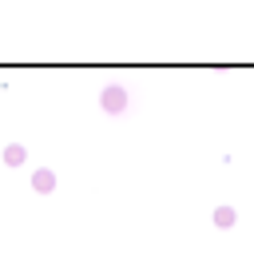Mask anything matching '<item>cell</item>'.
I'll use <instances>...</instances> for the list:
<instances>
[{
    "label": "cell",
    "mask_w": 254,
    "mask_h": 254,
    "mask_svg": "<svg viewBox=\"0 0 254 254\" xmlns=\"http://www.w3.org/2000/svg\"><path fill=\"white\" fill-rule=\"evenodd\" d=\"M103 99H107V107H123V91H119V87H111Z\"/></svg>",
    "instance_id": "obj_1"
},
{
    "label": "cell",
    "mask_w": 254,
    "mask_h": 254,
    "mask_svg": "<svg viewBox=\"0 0 254 254\" xmlns=\"http://www.w3.org/2000/svg\"><path fill=\"white\" fill-rule=\"evenodd\" d=\"M8 163H24V147H8Z\"/></svg>",
    "instance_id": "obj_2"
}]
</instances>
